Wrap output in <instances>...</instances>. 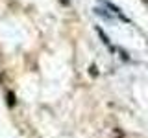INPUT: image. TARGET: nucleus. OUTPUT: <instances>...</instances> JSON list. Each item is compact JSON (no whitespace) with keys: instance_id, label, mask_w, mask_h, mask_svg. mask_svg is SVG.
<instances>
[{"instance_id":"f257e3e1","label":"nucleus","mask_w":148,"mask_h":138,"mask_svg":"<svg viewBox=\"0 0 148 138\" xmlns=\"http://www.w3.org/2000/svg\"><path fill=\"white\" fill-rule=\"evenodd\" d=\"M63 4H69V0H63Z\"/></svg>"},{"instance_id":"f03ea898","label":"nucleus","mask_w":148,"mask_h":138,"mask_svg":"<svg viewBox=\"0 0 148 138\" xmlns=\"http://www.w3.org/2000/svg\"><path fill=\"white\" fill-rule=\"evenodd\" d=\"M146 2H148V0H146Z\"/></svg>"}]
</instances>
